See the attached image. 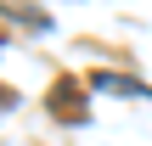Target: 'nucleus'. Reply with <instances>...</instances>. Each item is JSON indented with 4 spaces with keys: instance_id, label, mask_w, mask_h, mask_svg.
<instances>
[{
    "instance_id": "1",
    "label": "nucleus",
    "mask_w": 152,
    "mask_h": 146,
    "mask_svg": "<svg viewBox=\"0 0 152 146\" xmlns=\"http://www.w3.org/2000/svg\"><path fill=\"white\" fill-rule=\"evenodd\" d=\"M96 90H118V96H152L147 84H135V79H124V73H96Z\"/></svg>"
}]
</instances>
